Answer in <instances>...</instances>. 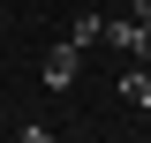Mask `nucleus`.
Listing matches in <instances>:
<instances>
[{
	"label": "nucleus",
	"mask_w": 151,
	"mask_h": 143,
	"mask_svg": "<svg viewBox=\"0 0 151 143\" xmlns=\"http://www.w3.org/2000/svg\"><path fill=\"white\" fill-rule=\"evenodd\" d=\"M106 45H121L129 60L151 68V23H144V15H113V23H106Z\"/></svg>",
	"instance_id": "nucleus-1"
},
{
	"label": "nucleus",
	"mask_w": 151,
	"mask_h": 143,
	"mask_svg": "<svg viewBox=\"0 0 151 143\" xmlns=\"http://www.w3.org/2000/svg\"><path fill=\"white\" fill-rule=\"evenodd\" d=\"M76 68H83V45H76V38H60L53 53H45V83L68 90V83H76Z\"/></svg>",
	"instance_id": "nucleus-2"
},
{
	"label": "nucleus",
	"mask_w": 151,
	"mask_h": 143,
	"mask_svg": "<svg viewBox=\"0 0 151 143\" xmlns=\"http://www.w3.org/2000/svg\"><path fill=\"white\" fill-rule=\"evenodd\" d=\"M121 98H129V106H144V113H151V68H144V60H136V68L121 75Z\"/></svg>",
	"instance_id": "nucleus-3"
},
{
	"label": "nucleus",
	"mask_w": 151,
	"mask_h": 143,
	"mask_svg": "<svg viewBox=\"0 0 151 143\" xmlns=\"http://www.w3.org/2000/svg\"><path fill=\"white\" fill-rule=\"evenodd\" d=\"M68 38H76V45H98V38H106V15H98V8H83V15L68 23Z\"/></svg>",
	"instance_id": "nucleus-4"
},
{
	"label": "nucleus",
	"mask_w": 151,
	"mask_h": 143,
	"mask_svg": "<svg viewBox=\"0 0 151 143\" xmlns=\"http://www.w3.org/2000/svg\"><path fill=\"white\" fill-rule=\"evenodd\" d=\"M129 15H144V23H151V0H136V8H129Z\"/></svg>",
	"instance_id": "nucleus-5"
}]
</instances>
